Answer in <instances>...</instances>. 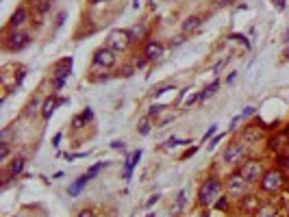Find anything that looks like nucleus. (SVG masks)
Returning <instances> with one entry per match:
<instances>
[{
    "label": "nucleus",
    "instance_id": "nucleus-1",
    "mask_svg": "<svg viewBox=\"0 0 289 217\" xmlns=\"http://www.w3.org/2000/svg\"><path fill=\"white\" fill-rule=\"evenodd\" d=\"M131 42H133L131 31H124V28H113L107 35V48H111L113 53H124L131 46Z\"/></svg>",
    "mask_w": 289,
    "mask_h": 217
},
{
    "label": "nucleus",
    "instance_id": "nucleus-2",
    "mask_svg": "<svg viewBox=\"0 0 289 217\" xmlns=\"http://www.w3.org/2000/svg\"><path fill=\"white\" fill-rule=\"evenodd\" d=\"M220 189H222V182H220L215 176H209V178L202 182L200 187V193H198V200H200L202 207H209V204L215 202V198H218Z\"/></svg>",
    "mask_w": 289,
    "mask_h": 217
},
{
    "label": "nucleus",
    "instance_id": "nucleus-3",
    "mask_svg": "<svg viewBox=\"0 0 289 217\" xmlns=\"http://www.w3.org/2000/svg\"><path fill=\"white\" fill-rule=\"evenodd\" d=\"M31 44V37L26 35L24 31H11L7 37H4V48L11 50V53H18V50H24L26 46Z\"/></svg>",
    "mask_w": 289,
    "mask_h": 217
},
{
    "label": "nucleus",
    "instance_id": "nucleus-4",
    "mask_svg": "<svg viewBox=\"0 0 289 217\" xmlns=\"http://www.w3.org/2000/svg\"><path fill=\"white\" fill-rule=\"evenodd\" d=\"M72 63H74V59L72 56H65V59H61L59 63L55 65V89H61L63 87V83H65V78L70 76V72H72Z\"/></svg>",
    "mask_w": 289,
    "mask_h": 217
},
{
    "label": "nucleus",
    "instance_id": "nucleus-5",
    "mask_svg": "<svg viewBox=\"0 0 289 217\" xmlns=\"http://www.w3.org/2000/svg\"><path fill=\"white\" fill-rule=\"evenodd\" d=\"M243 178H246V182L250 185V182H261L263 178V165L261 161H246L241 165V172H239Z\"/></svg>",
    "mask_w": 289,
    "mask_h": 217
},
{
    "label": "nucleus",
    "instance_id": "nucleus-6",
    "mask_svg": "<svg viewBox=\"0 0 289 217\" xmlns=\"http://www.w3.org/2000/svg\"><path fill=\"white\" fill-rule=\"evenodd\" d=\"M283 182H285V178H283V174L279 172V169H270V172H265L263 178H261V189L268 191V193L279 191L283 187Z\"/></svg>",
    "mask_w": 289,
    "mask_h": 217
},
{
    "label": "nucleus",
    "instance_id": "nucleus-7",
    "mask_svg": "<svg viewBox=\"0 0 289 217\" xmlns=\"http://www.w3.org/2000/svg\"><path fill=\"white\" fill-rule=\"evenodd\" d=\"M243 157H246V146H243V141H233V144L224 150V163H229V165L241 163Z\"/></svg>",
    "mask_w": 289,
    "mask_h": 217
},
{
    "label": "nucleus",
    "instance_id": "nucleus-8",
    "mask_svg": "<svg viewBox=\"0 0 289 217\" xmlns=\"http://www.w3.org/2000/svg\"><path fill=\"white\" fill-rule=\"evenodd\" d=\"M116 61H117V56H116V53H113L111 48H98L94 53V63L96 65H100V67H113L116 65Z\"/></svg>",
    "mask_w": 289,
    "mask_h": 217
},
{
    "label": "nucleus",
    "instance_id": "nucleus-9",
    "mask_svg": "<svg viewBox=\"0 0 289 217\" xmlns=\"http://www.w3.org/2000/svg\"><path fill=\"white\" fill-rule=\"evenodd\" d=\"M246 187H248V182L241 174H233L226 180V191H229L231 196H246Z\"/></svg>",
    "mask_w": 289,
    "mask_h": 217
},
{
    "label": "nucleus",
    "instance_id": "nucleus-10",
    "mask_svg": "<svg viewBox=\"0 0 289 217\" xmlns=\"http://www.w3.org/2000/svg\"><path fill=\"white\" fill-rule=\"evenodd\" d=\"M144 54L148 56V61H155V59H159V56L163 54V44H161V42H157V39H152V42L146 44Z\"/></svg>",
    "mask_w": 289,
    "mask_h": 217
},
{
    "label": "nucleus",
    "instance_id": "nucleus-11",
    "mask_svg": "<svg viewBox=\"0 0 289 217\" xmlns=\"http://www.w3.org/2000/svg\"><path fill=\"white\" fill-rule=\"evenodd\" d=\"M26 20H28L26 9H24V7H20L18 11H13V15H11V20H9V26L13 28V31H18L20 26H24V24H26Z\"/></svg>",
    "mask_w": 289,
    "mask_h": 217
},
{
    "label": "nucleus",
    "instance_id": "nucleus-12",
    "mask_svg": "<svg viewBox=\"0 0 289 217\" xmlns=\"http://www.w3.org/2000/svg\"><path fill=\"white\" fill-rule=\"evenodd\" d=\"M261 139V126H248L243 130V144H257Z\"/></svg>",
    "mask_w": 289,
    "mask_h": 217
},
{
    "label": "nucleus",
    "instance_id": "nucleus-13",
    "mask_svg": "<svg viewBox=\"0 0 289 217\" xmlns=\"http://www.w3.org/2000/svg\"><path fill=\"white\" fill-rule=\"evenodd\" d=\"M61 105V100H57V98H53V96H50V98H46L44 100V107H42V115L46 117V119H50L53 117V113H55V108Z\"/></svg>",
    "mask_w": 289,
    "mask_h": 217
},
{
    "label": "nucleus",
    "instance_id": "nucleus-14",
    "mask_svg": "<svg viewBox=\"0 0 289 217\" xmlns=\"http://www.w3.org/2000/svg\"><path fill=\"white\" fill-rule=\"evenodd\" d=\"M141 159V150H135L131 157L126 159V165H124V178H131V174H133V167L137 165V161Z\"/></svg>",
    "mask_w": 289,
    "mask_h": 217
},
{
    "label": "nucleus",
    "instance_id": "nucleus-15",
    "mask_svg": "<svg viewBox=\"0 0 289 217\" xmlns=\"http://www.w3.org/2000/svg\"><path fill=\"white\" fill-rule=\"evenodd\" d=\"M87 182H89V178H87V176L83 174L81 178H78V180H74V182H72V185H70V189H67V193H70L72 198H74V196H78V193L83 191V187L87 185Z\"/></svg>",
    "mask_w": 289,
    "mask_h": 217
},
{
    "label": "nucleus",
    "instance_id": "nucleus-16",
    "mask_svg": "<svg viewBox=\"0 0 289 217\" xmlns=\"http://www.w3.org/2000/svg\"><path fill=\"white\" fill-rule=\"evenodd\" d=\"M24 165H26V159L24 157H18V159H13V163L9 165V176H18L24 172Z\"/></svg>",
    "mask_w": 289,
    "mask_h": 217
},
{
    "label": "nucleus",
    "instance_id": "nucleus-17",
    "mask_svg": "<svg viewBox=\"0 0 289 217\" xmlns=\"http://www.w3.org/2000/svg\"><path fill=\"white\" fill-rule=\"evenodd\" d=\"M202 24V18L200 15H191V18H187L185 20V24H183V33H191V31H196V28H200Z\"/></svg>",
    "mask_w": 289,
    "mask_h": 217
},
{
    "label": "nucleus",
    "instance_id": "nucleus-18",
    "mask_svg": "<svg viewBox=\"0 0 289 217\" xmlns=\"http://www.w3.org/2000/svg\"><path fill=\"white\" fill-rule=\"evenodd\" d=\"M146 33H148V28H146L144 22H139V24H135L133 26V31H131V37H133V42H139V39H144L146 37Z\"/></svg>",
    "mask_w": 289,
    "mask_h": 217
},
{
    "label": "nucleus",
    "instance_id": "nucleus-19",
    "mask_svg": "<svg viewBox=\"0 0 289 217\" xmlns=\"http://www.w3.org/2000/svg\"><path fill=\"white\" fill-rule=\"evenodd\" d=\"M183 207H185V191H180L178 196H176V202L172 204V213H174V215H180Z\"/></svg>",
    "mask_w": 289,
    "mask_h": 217
},
{
    "label": "nucleus",
    "instance_id": "nucleus-20",
    "mask_svg": "<svg viewBox=\"0 0 289 217\" xmlns=\"http://www.w3.org/2000/svg\"><path fill=\"white\" fill-rule=\"evenodd\" d=\"M31 4L39 11V13H46L50 9V4H53V0H31Z\"/></svg>",
    "mask_w": 289,
    "mask_h": 217
},
{
    "label": "nucleus",
    "instance_id": "nucleus-21",
    "mask_svg": "<svg viewBox=\"0 0 289 217\" xmlns=\"http://www.w3.org/2000/svg\"><path fill=\"white\" fill-rule=\"evenodd\" d=\"M218 87H220V81H213L211 85H207L205 91H202V94H200V100H207L209 96H213V94H215V89H218Z\"/></svg>",
    "mask_w": 289,
    "mask_h": 217
},
{
    "label": "nucleus",
    "instance_id": "nucleus-22",
    "mask_svg": "<svg viewBox=\"0 0 289 217\" xmlns=\"http://www.w3.org/2000/svg\"><path fill=\"white\" fill-rule=\"evenodd\" d=\"M137 130L141 135H148L150 133V115H146V117H141V122H139V126Z\"/></svg>",
    "mask_w": 289,
    "mask_h": 217
},
{
    "label": "nucleus",
    "instance_id": "nucleus-23",
    "mask_svg": "<svg viewBox=\"0 0 289 217\" xmlns=\"http://www.w3.org/2000/svg\"><path fill=\"white\" fill-rule=\"evenodd\" d=\"M107 165H109V163H96V165H92V167H89V169H87V174H85V176H87V178H89V180H92V178H94V176H96V174H98V172H100V169H103V167H107Z\"/></svg>",
    "mask_w": 289,
    "mask_h": 217
},
{
    "label": "nucleus",
    "instance_id": "nucleus-24",
    "mask_svg": "<svg viewBox=\"0 0 289 217\" xmlns=\"http://www.w3.org/2000/svg\"><path fill=\"white\" fill-rule=\"evenodd\" d=\"M274 215L276 213L272 207H259V211H257V217H274Z\"/></svg>",
    "mask_w": 289,
    "mask_h": 217
},
{
    "label": "nucleus",
    "instance_id": "nucleus-25",
    "mask_svg": "<svg viewBox=\"0 0 289 217\" xmlns=\"http://www.w3.org/2000/svg\"><path fill=\"white\" fill-rule=\"evenodd\" d=\"M7 154H9V144L7 141H2V144H0V161H4Z\"/></svg>",
    "mask_w": 289,
    "mask_h": 217
},
{
    "label": "nucleus",
    "instance_id": "nucleus-26",
    "mask_svg": "<svg viewBox=\"0 0 289 217\" xmlns=\"http://www.w3.org/2000/svg\"><path fill=\"white\" fill-rule=\"evenodd\" d=\"M185 144H189V141H180V139H176V137H170V139H168V148H174V146H185Z\"/></svg>",
    "mask_w": 289,
    "mask_h": 217
},
{
    "label": "nucleus",
    "instance_id": "nucleus-27",
    "mask_svg": "<svg viewBox=\"0 0 289 217\" xmlns=\"http://www.w3.org/2000/svg\"><path fill=\"white\" fill-rule=\"evenodd\" d=\"M163 108H166L163 105H155V107H150V113H148V115H150V117H152V115H159V113H161Z\"/></svg>",
    "mask_w": 289,
    "mask_h": 217
},
{
    "label": "nucleus",
    "instance_id": "nucleus-28",
    "mask_svg": "<svg viewBox=\"0 0 289 217\" xmlns=\"http://www.w3.org/2000/svg\"><path fill=\"white\" fill-rule=\"evenodd\" d=\"M215 207H218L220 211H222V209H226V207H229V200H226V196H222V198H220V200H218V202H215Z\"/></svg>",
    "mask_w": 289,
    "mask_h": 217
},
{
    "label": "nucleus",
    "instance_id": "nucleus-29",
    "mask_svg": "<svg viewBox=\"0 0 289 217\" xmlns=\"http://www.w3.org/2000/svg\"><path fill=\"white\" fill-rule=\"evenodd\" d=\"M215 133H218V124H213V126H209V130L205 133V141L209 139V137H213Z\"/></svg>",
    "mask_w": 289,
    "mask_h": 217
},
{
    "label": "nucleus",
    "instance_id": "nucleus-30",
    "mask_svg": "<svg viewBox=\"0 0 289 217\" xmlns=\"http://www.w3.org/2000/svg\"><path fill=\"white\" fill-rule=\"evenodd\" d=\"M87 152H76V154H67V161H74V159H85Z\"/></svg>",
    "mask_w": 289,
    "mask_h": 217
},
{
    "label": "nucleus",
    "instance_id": "nucleus-31",
    "mask_svg": "<svg viewBox=\"0 0 289 217\" xmlns=\"http://www.w3.org/2000/svg\"><path fill=\"white\" fill-rule=\"evenodd\" d=\"M196 100H200V94H191L189 98H187V107H191V105H194Z\"/></svg>",
    "mask_w": 289,
    "mask_h": 217
},
{
    "label": "nucleus",
    "instance_id": "nucleus-32",
    "mask_svg": "<svg viewBox=\"0 0 289 217\" xmlns=\"http://www.w3.org/2000/svg\"><path fill=\"white\" fill-rule=\"evenodd\" d=\"M254 113H257V108H254V107H248V108H246V111L241 113L239 117H248V115H254Z\"/></svg>",
    "mask_w": 289,
    "mask_h": 217
},
{
    "label": "nucleus",
    "instance_id": "nucleus-33",
    "mask_svg": "<svg viewBox=\"0 0 289 217\" xmlns=\"http://www.w3.org/2000/svg\"><path fill=\"white\" fill-rule=\"evenodd\" d=\"M235 0H215V7H226V4H233Z\"/></svg>",
    "mask_w": 289,
    "mask_h": 217
},
{
    "label": "nucleus",
    "instance_id": "nucleus-34",
    "mask_svg": "<svg viewBox=\"0 0 289 217\" xmlns=\"http://www.w3.org/2000/svg\"><path fill=\"white\" fill-rule=\"evenodd\" d=\"M231 39H237V42H243V46H246V48H248V46H250V44H248V39L243 37V35H231Z\"/></svg>",
    "mask_w": 289,
    "mask_h": 217
},
{
    "label": "nucleus",
    "instance_id": "nucleus-35",
    "mask_svg": "<svg viewBox=\"0 0 289 217\" xmlns=\"http://www.w3.org/2000/svg\"><path fill=\"white\" fill-rule=\"evenodd\" d=\"M220 139H222V135L213 137V139H211V144H209V150H213V148H215V146H218V144H220Z\"/></svg>",
    "mask_w": 289,
    "mask_h": 217
},
{
    "label": "nucleus",
    "instance_id": "nucleus-36",
    "mask_svg": "<svg viewBox=\"0 0 289 217\" xmlns=\"http://www.w3.org/2000/svg\"><path fill=\"white\" fill-rule=\"evenodd\" d=\"M78 217H94V211H89V209H85L78 213Z\"/></svg>",
    "mask_w": 289,
    "mask_h": 217
},
{
    "label": "nucleus",
    "instance_id": "nucleus-37",
    "mask_svg": "<svg viewBox=\"0 0 289 217\" xmlns=\"http://www.w3.org/2000/svg\"><path fill=\"white\" fill-rule=\"evenodd\" d=\"M274 4H276V9H279V11L285 9V0H274Z\"/></svg>",
    "mask_w": 289,
    "mask_h": 217
},
{
    "label": "nucleus",
    "instance_id": "nucleus-38",
    "mask_svg": "<svg viewBox=\"0 0 289 217\" xmlns=\"http://www.w3.org/2000/svg\"><path fill=\"white\" fill-rule=\"evenodd\" d=\"M157 200H159V193H155V196H152V198L148 200V202H146V207H152V204H155Z\"/></svg>",
    "mask_w": 289,
    "mask_h": 217
},
{
    "label": "nucleus",
    "instance_id": "nucleus-39",
    "mask_svg": "<svg viewBox=\"0 0 289 217\" xmlns=\"http://www.w3.org/2000/svg\"><path fill=\"white\" fill-rule=\"evenodd\" d=\"M59 141H61V133H57L55 139H53V146H59Z\"/></svg>",
    "mask_w": 289,
    "mask_h": 217
},
{
    "label": "nucleus",
    "instance_id": "nucleus-40",
    "mask_svg": "<svg viewBox=\"0 0 289 217\" xmlns=\"http://www.w3.org/2000/svg\"><path fill=\"white\" fill-rule=\"evenodd\" d=\"M113 148H117V150H120V148H122V150H124V144H122V141H113V144H111Z\"/></svg>",
    "mask_w": 289,
    "mask_h": 217
},
{
    "label": "nucleus",
    "instance_id": "nucleus-41",
    "mask_svg": "<svg viewBox=\"0 0 289 217\" xmlns=\"http://www.w3.org/2000/svg\"><path fill=\"white\" fill-rule=\"evenodd\" d=\"M194 152H196V148H191V150H187V152L183 154V159H189V157H191V154H194Z\"/></svg>",
    "mask_w": 289,
    "mask_h": 217
},
{
    "label": "nucleus",
    "instance_id": "nucleus-42",
    "mask_svg": "<svg viewBox=\"0 0 289 217\" xmlns=\"http://www.w3.org/2000/svg\"><path fill=\"white\" fill-rule=\"evenodd\" d=\"M283 167H285L287 172H289V157H285V159H283Z\"/></svg>",
    "mask_w": 289,
    "mask_h": 217
},
{
    "label": "nucleus",
    "instance_id": "nucleus-43",
    "mask_svg": "<svg viewBox=\"0 0 289 217\" xmlns=\"http://www.w3.org/2000/svg\"><path fill=\"white\" fill-rule=\"evenodd\" d=\"M285 44H289V31L285 33Z\"/></svg>",
    "mask_w": 289,
    "mask_h": 217
},
{
    "label": "nucleus",
    "instance_id": "nucleus-44",
    "mask_svg": "<svg viewBox=\"0 0 289 217\" xmlns=\"http://www.w3.org/2000/svg\"><path fill=\"white\" fill-rule=\"evenodd\" d=\"M285 56H287V59H289V44H287V48H285Z\"/></svg>",
    "mask_w": 289,
    "mask_h": 217
},
{
    "label": "nucleus",
    "instance_id": "nucleus-45",
    "mask_svg": "<svg viewBox=\"0 0 289 217\" xmlns=\"http://www.w3.org/2000/svg\"><path fill=\"white\" fill-rule=\"evenodd\" d=\"M89 2H100V0H89Z\"/></svg>",
    "mask_w": 289,
    "mask_h": 217
},
{
    "label": "nucleus",
    "instance_id": "nucleus-46",
    "mask_svg": "<svg viewBox=\"0 0 289 217\" xmlns=\"http://www.w3.org/2000/svg\"><path fill=\"white\" fill-rule=\"evenodd\" d=\"M202 217H209V213H205V215H202Z\"/></svg>",
    "mask_w": 289,
    "mask_h": 217
},
{
    "label": "nucleus",
    "instance_id": "nucleus-47",
    "mask_svg": "<svg viewBox=\"0 0 289 217\" xmlns=\"http://www.w3.org/2000/svg\"><path fill=\"white\" fill-rule=\"evenodd\" d=\"M146 217H152V213H148V215H146Z\"/></svg>",
    "mask_w": 289,
    "mask_h": 217
}]
</instances>
